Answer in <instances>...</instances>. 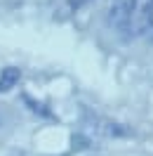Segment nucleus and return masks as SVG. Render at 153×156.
Here are the masks:
<instances>
[{
  "label": "nucleus",
  "instance_id": "obj_1",
  "mask_svg": "<svg viewBox=\"0 0 153 156\" xmlns=\"http://www.w3.org/2000/svg\"><path fill=\"white\" fill-rule=\"evenodd\" d=\"M19 78H21V71L19 69H2V73H0V90H10L14 88L17 83H19Z\"/></svg>",
  "mask_w": 153,
  "mask_h": 156
}]
</instances>
